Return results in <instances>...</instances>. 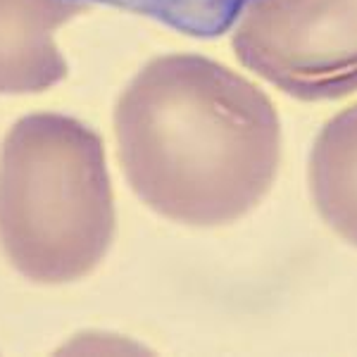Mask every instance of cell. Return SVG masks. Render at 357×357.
Segmentation results:
<instances>
[{
	"label": "cell",
	"instance_id": "277c9868",
	"mask_svg": "<svg viewBox=\"0 0 357 357\" xmlns=\"http://www.w3.org/2000/svg\"><path fill=\"white\" fill-rule=\"evenodd\" d=\"M84 0H0V93H41L67 77L55 31Z\"/></svg>",
	"mask_w": 357,
	"mask_h": 357
},
{
	"label": "cell",
	"instance_id": "5b68a950",
	"mask_svg": "<svg viewBox=\"0 0 357 357\" xmlns=\"http://www.w3.org/2000/svg\"><path fill=\"white\" fill-rule=\"evenodd\" d=\"M307 178L314 207L326 227L357 248V102L319 131Z\"/></svg>",
	"mask_w": 357,
	"mask_h": 357
},
{
	"label": "cell",
	"instance_id": "3957f363",
	"mask_svg": "<svg viewBox=\"0 0 357 357\" xmlns=\"http://www.w3.org/2000/svg\"><path fill=\"white\" fill-rule=\"evenodd\" d=\"M231 45L241 65L298 100L357 93V0H250Z\"/></svg>",
	"mask_w": 357,
	"mask_h": 357
},
{
	"label": "cell",
	"instance_id": "7a4b0ae2",
	"mask_svg": "<svg viewBox=\"0 0 357 357\" xmlns=\"http://www.w3.org/2000/svg\"><path fill=\"white\" fill-rule=\"evenodd\" d=\"M100 136L65 114L22 117L0 148V248L36 284L91 274L114 238Z\"/></svg>",
	"mask_w": 357,
	"mask_h": 357
},
{
	"label": "cell",
	"instance_id": "8992f818",
	"mask_svg": "<svg viewBox=\"0 0 357 357\" xmlns=\"http://www.w3.org/2000/svg\"><path fill=\"white\" fill-rule=\"evenodd\" d=\"M126 13L151 17L188 36H220L229 31L250 0H91Z\"/></svg>",
	"mask_w": 357,
	"mask_h": 357
},
{
	"label": "cell",
	"instance_id": "6da1fadb",
	"mask_svg": "<svg viewBox=\"0 0 357 357\" xmlns=\"http://www.w3.org/2000/svg\"><path fill=\"white\" fill-rule=\"evenodd\" d=\"M117 158L153 212L224 227L272 191L281 122L252 82L200 55H165L131 79L114 107Z\"/></svg>",
	"mask_w": 357,
	"mask_h": 357
}]
</instances>
